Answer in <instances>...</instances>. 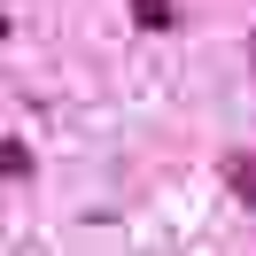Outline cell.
<instances>
[{"instance_id":"obj_1","label":"cell","mask_w":256,"mask_h":256,"mask_svg":"<svg viewBox=\"0 0 256 256\" xmlns=\"http://www.w3.org/2000/svg\"><path fill=\"white\" fill-rule=\"evenodd\" d=\"M218 178H225V194H233L240 210H256V148H225V156H218Z\"/></svg>"},{"instance_id":"obj_2","label":"cell","mask_w":256,"mask_h":256,"mask_svg":"<svg viewBox=\"0 0 256 256\" xmlns=\"http://www.w3.org/2000/svg\"><path fill=\"white\" fill-rule=\"evenodd\" d=\"M132 24H140V32H171V24H178V0H132Z\"/></svg>"},{"instance_id":"obj_3","label":"cell","mask_w":256,"mask_h":256,"mask_svg":"<svg viewBox=\"0 0 256 256\" xmlns=\"http://www.w3.org/2000/svg\"><path fill=\"white\" fill-rule=\"evenodd\" d=\"M0 171H8V178H32V148L8 140V148H0Z\"/></svg>"},{"instance_id":"obj_4","label":"cell","mask_w":256,"mask_h":256,"mask_svg":"<svg viewBox=\"0 0 256 256\" xmlns=\"http://www.w3.org/2000/svg\"><path fill=\"white\" fill-rule=\"evenodd\" d=\"M248 70H256V32H248Z\"/></svg>"}]
</instances>
